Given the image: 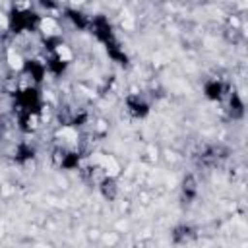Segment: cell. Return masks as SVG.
Masks as SVG:
<instances>
[{
    "mask_svg": "<svg viewBox=\"0 0 248 248\" xmlns=\"http://www.w3.org/2000/svg\"><path fill=\"white\" fill-rule=\"evenodd\" d=\"M101 240L105 242V244H116L118 242V234L116 232H101Z\"/></svg>",
    "mask_w": 248,
    "mask_h": 248,
    "instance_id": "obj_1",
    "label": "cell"
}]
</instances>
